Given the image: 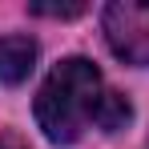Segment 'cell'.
<instances>
[{
	"instance_id": "6",
	"label": "cell",
	"mask_w": 149,
	"mask_h": 149,
	"mask_svg": "<svg viewBox=\"0 0 149 149\" xmlns=\"http://www.w3.org/2000/svg\"><path fill=\"white\" fill-rule=\"evenodd\" d=\"M0 149H28V145L16 137V133H4V137H0Z\"/></svg>"
},
{
	"instance_id": "2",
	"label": "cell",
	"mask_w": 149,
	"mask_h": 149,
	"mask_svg": "<svg viewBox=\"0 0 149 149\" xmlns=\"http://www.w3.org/2000/svg\"><path fill=\"white\" fill-rule=\"evenodd\" d=\"M101 28L121 61L149 69V0H113L101 16Z\"/></svg>"
},
{
	"instance_id": "3",
	"label": "cell",
	"mask_w": 149,
	"mask_h": 149,
	"mask_svg": "<svg viewBox=\"0 0 149 149\" xmlns=\"http://www.w3.org/2000/svg\"><path fill=\"white\" fill-rule=\"evenodd\" d=\"M36 69V40L32 36H0V81L4 85H24Z\"/></svg>"
},
{
	"instance_id": "4",
	"label": "cell",
	"mask_w": 149,
	"mask_h": 149,
	"mask_svg": "<svg viewBox=\"0 0 149 149\" xmlns=\"http://www.w3.org/2000/svg\"><path fill=\"white\" fill-rule=\"evenodd\" d=\"M129 121H133V105H129V97L105 89V97H101V105H97V129H105V133H121Z\"/></svg>"
},
{
	"instance_id": "5",
	"label": "cell",
	"mask_w": 149,
	"mask_h": 149,
	"mask_svg": "<svg viewBox=\"0 0 149 149\" xmlns=\"http://www.w3.org/2000/svg\"><path fill=\"white\" fill-rule=\"evenodd\" d=\"M28 12L32 16H56V20H69V16H81L85 12V4L73 0V4H28Z\"/></svg>"
},
{
	"instance_id": "1",
	"label": "cell",
	"mask_w": 149,
	"mask_h": 149,
	"mask_svg": "<svg viewBox=\"0 0 149 149\" xmlns=\"http://www.w3.org/2000/svg\"><path fill=\"white\" fill-rule=\"evenodd\" d=\"M101 97V69L89 56H65L36 93V125L52 145H73L89 129V121H97Z\"/></svg>"
}]
</instances>
